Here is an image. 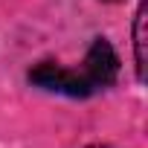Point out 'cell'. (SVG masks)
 Masks as SVG:
<instances>
[{"mask_svg": "<svg viewBox=\"0 0 148 148\" xmlns=\"http://www.w3.org/2000/svg\"><path fill=\"white\" fill-rule=\"evenodd\" d=\"M116 79H119V55L113 44L102 35L90 41L79 70H70L58 61H38L26 73V82L32 87L70 99H90L96 93H105L116 84Z\"/></svg>", "mask_w": 148, "mask_h": 148, "instance_id": "obj_1", "label": "cell"}, {"mask_svg": "<svg viewBox=\"0 0 148 148\" xmlns=\"http://www.w3.org/2000/svg\"><path fill=\"white\" fill-rule=\"evenodd\" d=\"M102 3H122V0H102Z\"/></svg>", "mask_w": 148, "mask_h": 148, "instance_id": "obj_4", "label": "cell"}, {"mask_svg": "<svg viewBox=\"0 0 148 148\" xmlns=\"http://www.w3.org/2000/svg\"><path fill=\"white\" fill-rule=\"evenodd\" d=\"M145 23H148V0H139V6L134 12V26H131V35H134V73H136V82L145 84V76H148V32H145Z\"/></svg>", "mask_w": 148, "mask_h": 148, "instance_id": "obj_2", "label": "cell"}, {"mask_svg": "<svg viewBox=\"0 0 148 148\" xmlns=\"http://www.w3.org/2000/svg\"><path fill=\"white\" fill-rule=\"evenodd\" d=\"M87 148H113V145H105V142H93V145H87Z\"/></svg>", "mask_w": 148, "mask_h": 148, "instance_id": "obj_3", "label": "cell"}]
</instances>
